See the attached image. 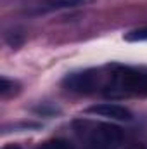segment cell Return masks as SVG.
I'll return each instance as SVG.
<instances>
[{
  "label": "cell",
  "instance_id": "2",
  "mask_svg": "<svg viewBox=\"0 0 147 149\" xmlns=\"http://www.w3.org/2000/svg\"><path fill=\"white\" fill-rule=\"evenodd\" d=\"M73 130L85 149H118L123 142V130L112 123L76 120Z\"/></svg>",
  "mask_w": 147,
  "mask_h": 149
},
{
  "label": "cell",
  "instance_id": "9",
  "mask_svg": "<svg viewBox=\"0 0 147 149\" xmlns=\"http://www.w3.org/2000/svg\"><path fill=\"white\" fill-rule=\"evenodd\" d=\"M2 149H21L19 146H16V144H7V146H3Z\"/></svg>",
  "mask_w": 147,
  "mask_h": 149
},
{
  "label": "cell",
  "instance_id": "1",
  "mask_svg": "<svg viewBox=\"0 0 147 149\" xmlns=\"http://www.w3.org/2000/svg\"><path fill=\"white\" fill-rule=\"evenodd\" d=\"M97 92L106 99H130L147 95V70L125 64L99 68Z\"/></svg>",
  "mask_w": 147,
  "mask_h": 149
},
{
  "label": "cell",
  "instance_id": "8",
  "mask_svg": "<svg viewBox=\"0 0 147 149\" xmlns=\"http://www.w3.org/2000/svg\"><path fill=\"white\" fill-rule=\"evenodd\" d=\"M125 149H147L146 146H142V144H132V146H128V148Z\"/></svg>",
  "mask_w": 147,
  "mask_h": 149
},
{
  "label": "cell",
  "instance_id": "6",
  "mask_svg": "<svg viewBox=\"0 0 147 149\" xmlns=\"http://www.w3.org/2000/svg\"><path fill=\"white\" fill-rule=\"evenodd\" d=\"M38 149H74V148L66 139H50V141L43 142Z\"/></svg>",
  "mask_w": 147,
  "mask_h": 149
},
{
  "label": "cell",
  "instance_id": "4",
  "mask_svg": "<svg viewBox=\"0 0 147 149\" xmlns=\"http://www.w3.org/2000/svg\"><path fill=\"white\" fill-rule=\"evenodd\" d=\"M87 113L95 114V116H102L107 120H116V121H130L133 118L132 111L121 104L116 102H101V104H94L90 106Z\"/></svg>",
  "mask_w": 147,
  "mask_h": 149
},
{
  "label": "cell",
  "instance_id": "5",
  "mask_svg": "<svg viewBox=\"0 0 147 149\" xmlns=\"http://www.w3.org/2000/svg\"><path fill=\"white\" fill-rule=\"evenodd\" d=\"M85 0H38L37 3L31 5L30 12L31 14H49V12H59V10H66V9H73L81 5Z\"/></svg>",
  "mask_w": 147,
  "mask_h": 149
},
{
  "label": "cell",
  "instance_id": "7",
  "mask_svg": "<svg viewBox=\"0 0 147 149\" xmlns=\"http://www.w3.org/2000/svg\"><path fill=\"white\" fill-rule=\"evenodd\" d=\"M125 38H126L128 42H146L147 40V26H144V28H137V30L126 33Z\"/></svg>",
  "mask_w": 147,
  "mask_h": 149
},
{
  "label": "cell",
  "instance_id": "3",
  "mask_svg": "<svg viewBox=\"0 0 147 149\" xmlns=\"http://www.w3.org/2000/svg\"><path fill=\"white\" fill-rule=\"evenodd\" d=\"M99 81V70H85L68 74L62 81L64 88L76 94H95Z\"/></svg>",
  "mask_w": 147,
  "mask_h": 149
}]
</instances>
